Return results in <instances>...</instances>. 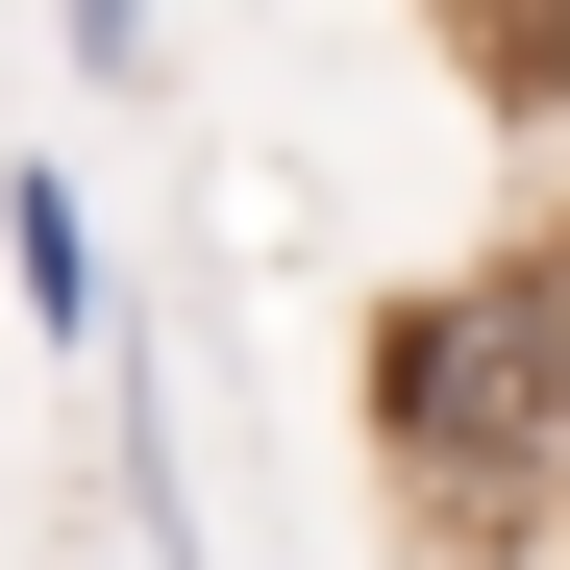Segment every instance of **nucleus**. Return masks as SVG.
Returning a JSON list of instances; mask_svg holds the SVG:
<instances>
[{"label": "nucleus", "mask_w": 570, "mask_h": 570, "mask_svg": "<svg viewBox=\"0 0 570 570\" xmlns=\"http://www.w3.org/2000/svg\"><path fill=\"white\" fill-rule=\"evenodd\" d=\"M397 471L471 546H521L570 497V273H497V298H422L397 323Z\"/></svg>", "instance_id": "f257e3e1"}, {"label": "nucleus", "mask_w": 570, "mask_h": 570, "mask_svg": "<svg viewBox=\"0 0 570 570\" xmlns=\"http://www.w3.org/2000/svg\"><path fill=\"white\" fill-rule=\"evenodd\" d=\"M0 273H26V323H100V224H75V174H50V149L0 174Z\"/></svg>", "instance_id": "f03ea898"}, {"label": "nucleus", "mask_w": 570, "mask_h": 570, "mask_svg": "<svg viewBox=\"0 0 570 570\" xmlns=\"http://www.w3.org/2000/svg\"><path fill=\"white\" fill-rule=\"evenodd\" d=\"M125 521H149V570H199V446H174L149 372H125Z\"/></svg>", "instance_id": "7ed1b4c3"}, {"label": "nucleus", "mask_w": 570, "mask_h": 570, "mask_svg": "<svg viewBox=\"0 0 570 570\" xmlns=\"http://www.w3.org/2000/svg\"><path fill=\"white\" fill-rule=\"evenodd\" d=\"M50 50H75V75L125 100V75H149V0H50Z\"/></svg>", "instance_id": "20e7f679"}]
</instances>
